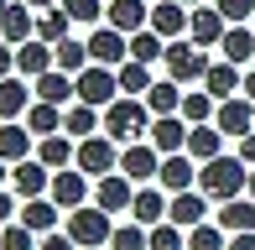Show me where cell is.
<instances>
[{
	"instance_id": "cell-9",
	"label": "cell",
	"mask_w": 255,
	"mask_h": 250,
	"mask_svg": "<svg viewBox=\"0 0 255 250\" xmlns=\"http://www.w3.org/2000/svg\"><path fill=\"white\" fill-rule=\"evenodd\" d=\"M89 58L104 63V68H120L125 58H130V37H125V31H115L110 21H104L94 37H89Z\"/></svg>"
},
{
	"instance_id": "cell-45",
	"label": "cell",
	"mask_w": 255,
	"mask_h": 250,
	"mask_svg": "<svg viewBox=\"0 0 255 250\" xmlns=\"http://www.w3.org/2000/svg\"><path fill=\"white\" fill-rule=\"evenodd\" d=\"M10 73H16V42L0 47V78H10Z\"/></svg>"
},
{
	"instance_id": "cell-18",
	"label": "cell",
	"mask_w": 255,
	"mask_h": 250,
	"mask_svg": "<svg viewBox=\"0 0 255 250\" xmlns=\"http://www.w3.org/2000/svg\"><path fill=\"white\" fill-rule=\"evenodd\" d=\"M172 224H182V230H193V224L208 219V193L203 188H188V193H172V209H167Z\"/></svg>"
},
{
	"instance_id": "cell-49",
	"label": "cell",
	"mask_w": 255,
	"mask_h": 250,
	"mask_svg": "<svg viewBox=\"0 0 255 250\" xmlns=\"http://www.w3.org/2000/svg\"><path fill=\"white\" fill-rule=\"evenodd\" d=\"M240 94H250V99H255V68L245 73V84H240Z\"/></svg>"
},
{
	"instance_id": "cell-38",
	"label": "cell",
	"mask_w": 255,
	"mask_h": 250,
	"mask_svg": "<svg viewBox=\"0 0 255 250\" xmlns=\"http://www.w3.org/2000/svg\"><path fill=\"white\" fill-rule=\"evenodd\" d=\"M130 58H141V63H156V58H167V37L161 31H130Z\"/></svg>"
},
{
	"instance_id": "cell-29",
	"label": "cell",
	"mask_w": 255,
	"mask_h": 250,
	"mask_svg": "<svg viewBox=\"0 0 255 250\" xmlns=\"http://www.w3.org/2000/svg\"><path fill=\"white\" fill-rule=\"evenodd\" d=\"M63 130H68V135H78V141H84V135H94V130H99V105H84V99H73V105L63 110Z\"/></svg>"
},
{
	"instance_id": "cell-10",
	"label": "cell",
	"mask_w": 255,
	"mask_h": 250,
	"mask_svg": "<svg viewBox=\"0 0 255 250\" xmlns=\"http://www.w3.org/2000/svg\"><path fill=\"white\" fill-rule=\"evenodd\" d=\"M10 188H16L21 198H42V193H52V167L42 162V156H26V162H16V172H10Z\"/></svg>"
},
{
	"instance_id": "cell-12",
	"label": "cell",
	"mask_w": 255,
	"mask_h": 250,
	"mask_svg": "<svg viewBox=\"0 0 255 250\" xmlns=\"http://www.w3.org/2000/svg\"><path fill=\"white\" fill-rule=\"evenodd\" d=\"M94 203H99V209H110V214H130V203H135V188H130V177H125V172L94 177Z\"/></svg>"
},
{
	"instance_id": "cell-24",
	"label": "cell",
	"mask_w": 255,
	"mask_h": 250,
	"mask_svg": "<svg viewBox=\"0 0 255 250\" xmlns=\"http://www.w3.org/2000/svg\"><path fill=\"white\" fill-rule=\"evenodd\" d=\"M0 156H5V162H26L31 156V125L0 120Z\"/></svg>"
},
{
	"instance_id": "cell-47",
	"label": "cell",
	"mask_w": 255,
	"mask_h": 250,
	"mask_svg": "<svg viewBox=\"0 0 255 250\" xmlns=\"http://www.w3.org/2000/svg\"><path fill=\"white\" fill-rule=\"evenodd\" d=\"M229 250H255V230H240V235H229Z\"/></svg>"
},
{
	"instance_id": "cell-15",
	"label": "cell",
	"mask_w": 255,
	"mask_h": 250,
	"mask_svg": "<svg viewBox=\"0 0 255 250\" xmlns=\"http://www.w3.org/2000/svg\"><path fill=\"white\" fill-rule=\"evenodd\" d=\"M214 125H219L224 135H245V130H255V99H250V94L224 99V105H219V115H214Z\"/></svg>"
},
{
	"instance_id": "cell-13",
	"label": "cell",
	"mask_w": 255,
	"mask_h": 250,
	"mask_svg": "<svg viewBox=\"0 0 255 250\" xmlns=\"http://www.w3.org/2000/svg\"><path fill=\"white\" fill-rule=\"evenodd\" d=\"M188 21H193V10L182 0H151V31H161L167 42L188 37Z\"/></svg>"
},
{
	"instance_id": "cell-46",
	"label": "cell",
	"mask_w": 255,
	"mask_h": 250,
	"mask_svg": "<svg viewBox=\"0 0 255 250\" xmlns=\"http://www.w3.org/2000/svg\"><path fill=\"white\" fill-rule=\"evenodd\" d=\"M240 162H245V167H255V130H245V135H240Z\"/></svg>"
},
{
	"instance_id": "cell-2",
	"label": "cell",
	"mask_w": 255,
	"mask_h": 250,
	"mask_svg": "<svg viewBox=\"0 0 255 250\" xmlns=\"http://www.w3.org/2000/svg\"><path fill=\"white\" fill-rule=\"evenodd\" d=\"M198 188L208 193V198L229 203V198H240V193L250 188V172H245V162H240V156H224V151H219L214 162L198 167Z\"/></svg>"
},
{
	"instance_id": "cell-51",
	"label": "cell",
	"mask_w": 255,
	"mask_h": 250,
	"mask_svg": "<svg viewBox=\"0 0 255 250\" xmlns=\"http://www.w3.org/2000/svg\"><path fill=\"white\" fill-rule=\"evenodd\" d=\"M10 183V172H5V156H0V188H5Z\"/></svg>"
},
{
	"instance_id": "cell-31",
	"label": "cell",
	"mask_w": 255,
	"mask_h": 250,
	"mask_svg": "<svg viewBox=\"0 0 255 250\" xmlns=\"http://www.w3.org/2000/svg\"><path fill=\"white\" fill-rule=\"evenodd\" d=\"M146 105H151V115H182V84H177V78L151 84V89H146Z\"/></svg>"
},
{
	"instance_id": "cell-7",
	"label": "cell",
	"mask_w": 255,
	"mask_h": 250,
	"mask_svg": "<svg viewBox=\"0 0 255 250\" xmlns=\"http://www.w3.org/2000/svg\"><path fill=\"white\" fill-rule=\"evenodd\" d=\"M120 172L130 177V183H156V172H161V151L151 141H130L120 151Z\"/></svg>"
},
{
	"instance_id": "cell-55",
	"label": "cell",
	"mask_w": 255,
	"mask_h": 250,
	"mask_svg": "<svg viewBox=\"0 0 255 250\" xmlns=\"http://www.w3.org/2000/svg\"><path fill=\"white\" fill-rule=\"evenodd\" d=\"M94 250H104V245H94Z\"/></svg>"
},
{
	"instance_id": "cell-28",
	"label": "cell",
	"mask_w": 255,
	"mask_h": 250,
	"mask_svg": "<svg viewBox=\"0 0 255 250\" xmlns=\"http://www.w3.org/2000/svg\"><path fill=\"white\" fill-rule=\"evenodd\" d=\"M219 52H224L229 63H250L255 58V31L245 26V21H235V26L224 31V42H219Z\"/></svg>"
},
{
	"instance_id": "cell-11",
	"label": "cell",
	"mask_w": 255,
	"mask_h": 250,
	"mask_svg": "<svg viewBox=\"0 0 255 250\" xmlns=\"http://www.w3.org/2000/svg\"><path fill=\"white\" fill-rule=\"evenodd\" d=\"M104 21H110L115 31H125V37H130V31H146L151 26V0H110V5H104Z\"/></svg>"
},
{
	"instance_id": "cell-26",
	"label": "cell",
	"mask_w": 255,
	"mask_h": 250,
	"mask_svg": "<svg viewBox=\"0 0 255 250\" xmlns=\"http://www.w3.org/2000/svg\"><path fill=\"white\" fill-rule=\"evenodd\" d=\"M219 151H224V130L219 125H193L188 130V156L193 162H214Z\"/></svg>"
},
{
	"instance_id": "cell-39",
	"label": "cell",
	"mask_w": 255,
	"mask_h": 250,
	"mask_svg": "<svg viewBox=\"0 0 255 250\" xmlns=\"http://www.w3.org/2000/svg\"><path fill=\"white\" fill-rule=\"evenodd\" d=\"M110 250H151V230H146L141 219H130V224H120V230L110 235Z\"/></svg>"
},
{
	"instance_id": "cell-22",
	"label": "cell",
	"mask_w": 255,
	"mask_h": 250,
	"mask_svg": "<svg viewBox=\"0 0 255 250\" xmlns=\"http://www.w3.org/2000/svg\"><path fill=\"white\" fill-rule=\"evenodd\" d=\"M0 37L16 42V47H21V42H31V37H37V5H26V0H21V5H10L5 21H0Z\"/></svg>"
},
{
	"instance_id": "cell-1",
	"label": "cell",
	"mask_w": 255,
	"mask_h": 250,
	"mask_svg": "<svg viewBox=\"0 0 255 250\" xmlns=\"http://www.w3.org/2000/svg\"><path fill=\"white\" fill-rule=\"evenodd\" d=\"M151 105L135 94H120L115 105H104V135H115V141H141V135H151Z\"/></svg>"
},
{
	"instance_id": "cell-20",
	"label": "cell",
	"mask_w": 255,
	"mask_h": 250,
	"mask_svg": "<svg viewBox=\"0 0 255 250\" xmlns=\"http://www.w3.org/2000/svg\"><path fill=\"white\" fill-rule=\"evenodd\" d=\"M240 84H245V73H240V63H229V58H224V63H208V73H203V89L219 99V105H224V99H235Z\"/></svg>"
},
{
	"instance_id": "cell-34",
	"label": "cell",
	"mask_w": 255,
	"mask_h": 250,
	"mask_svg": "<svg viewBox=\"0 0 255 250\" xmlns=\"http://www.w3.org/2000/svg\"><path fill=\"white\" fill-rule=\"evenodd\" d=\"M26 125H31V135H57V130H63V105L31 99V110H26Z\"/></svg>"
},
{
	"instance_id": "cell-32",
	"label": "cell",
	"mask_w": 255,
	"mask_h": 250,
	"mask_svg": "<svg viewBox=\"0 0 255 250\" xmlns=\"http://www.w3.org/2000/svg\"><path fill=\"white\" fill-rule=\"evenodd\" d=\"M156 78H151V63H141V58H125L120 63V94H135V99H146V89H151Z\"/></svg>"
},
{
	"instance_id": "cell-40",
	"label": "cell",
	"mask_w": 255,
	"mask_h": 250,
	"mask_svg": "<svg viewBox=\"0 0 255 250\" xmlns=\"http://www.w3.org/2000/svg\"><path fill=\"white\" fill-rule=\"evenodd\" d=\"M151 250H188V235H182V224H172V219L151 224Z\"/></svg>"
},
{
	"instance_id": "cell-8",
	"label": "cell",
	"mask_w": 255,
	"mask_h": 250,
	"mask_svg": "<svg viewBox=\"0 0 255 250\" xmlns=\"http://www.w3.org/2000/svg\"><path fill=\"white\" fill-rule=\"evenodd\" d=\"M224 31H229V16L219 5H193V21H188V37L198 42V47H219V42H224Z\"/></svg>"
},
{
	"instance_id": "cell-42",
	"label": "cell",
	"mask_w": 255,
	"mask_h": 250,
	"mask_svg": "<svg viewBox=\"0 0 255 250\" xmlns=\"http://www.w3.org/2000/svg\"><path fill=\"white\" fill-rule=\"evenodd\" d=\"M104 5H110V0H63V10L78 21V26H94V21H104Z\"/></svg>"
},
{
	"instance_id": "cell-25",
	"label": "cell",
	"mask_w": 255,
	"mask_h": 250,
	"mask_svg": "<svg viewBox=\"0 0 255 250\" xmlns=\"http://www.w3.org/2000/svg\"><path fill=\"white\" fill-rule=\"evenodd\" d=\"M26 110H31V89L21 84V73L0 78V120H16V115H26Z\"/></svg>"
},
{
	"instance_id": "cell-17",
	"label": "cell",
	"mask_w": 255,
	"mask_h": 250,
	"mask_svg": "<svg viewBox=\"0 0 255 250\" xmlns=\"http://www.w3.org/2000/svg\"><path fill=\"white\" fill-rule=\"evenodd\" d=\"M156 183L167 188V193H188V188H198V167H193V156H182V151L161 156V172H156Z\"/></svg>"
},
{
	"instance_id": "cell-5",
	"label": "cell",
	"mask_w": 255,
	"mask_h": 250,
	"mask_svg": "<svg viewBox=\"0 0 255 250\" xmlns=\"http://www.w3.org/2000/svg\"><path fill=\"white\" fill-rule=\"evenodd\" d=\"M73 167H84L89 177H110V172H120V141L115 135H84L78 141V162Z\"/></svg>"
},
{
	"instance_id": "cell-41",
	"label": "cell",
	"mask_w": 255,
	"mask_h": 250,
	"mask_svg": "<svg viewBox=\"0 0 255 250\" xmlns=\"http://www.w3.org/2000/svg\"><path fill=\"white\" fill-rule=\"evenodd\" d=\"M0 250H37V230H26V224H0Z\"/></svg>"
},
{
	"instance_id": "cell-16",
	"label": "cell",
	"mask_w": 255,
	"mask_h": 250,
	"mask_svg": "<svg viewBox=\"0 0 255 250\" xmlns=\"http://www.w3.org/2000/svg\"><path fill=\"white\" fill-rule=\"evenodd\" d=\"M188 130H193V125L182 120V115H156V120H151V146H156L161 156L188 151Z\"/></svg>"
},
{
	"instance_id": "cell-3",
	"label": "cell",
	"mask_w": 255,
	"mask_h": 250,
	"mask_svg": "<svg viewBox=\"0 0 255 250\" xmlns=\"http://www.w3.org/2000/svg\"><path fill=\"white\" fill-rule=\"evenodd\" d=\"M68 235H73L84 250H94V245H110V235H115V219H110V209H68Z\"/></svg>"
},
{
	"instance_id": "cell-23",
	"label": "cell",
	"mask_w": 255,
	"mask_h": 250,
	"mask_svg": "<svg viewBox=\"0 0 255 250\" xmlns=\"http://www.w3.org/2000/svg\"><path fill=\"white\" fill-rule=\"evenodd\" d=\"M167 188H135V203H130V219H141L146 230L151 224H161L167 219V209H172V198H161Z\"/></svg>"
},
{
	"instance_id": "cell-19",
	"label": "cell",
	"mask_w": 255,
	"mask_h": 250,
	"mask_svg": "<svg viewBox=\"0 0 255 250\" xmlns=\"http://www.w3.org/2000/svg\"><path fill=\"white\" fill-rule=\"evenodd\" d=\"M57 219H68V209H63L57 198H26V203H21V224L37 230V235H52Z\"/></svg>"
},
{
	"instance_id": "cell-50",
	"label": "cell",
	"mask_w": 255,
	"mask_h": 250,
	"mask_svg": "<svg viewBox=\"0 0 255 250\" xmlns=\"http://www.w3.org/2000/svg\"><path fill=\"white\" fill-rule=\"evenodd\" d=\"M26 5H37V10H47V5H63V0H26Z\"/></svg>"
},
{
	"instance_id": "cell-27",
	"label": "cell",
	"mask_w": 255,
	"mask_h": 250,
	"mask_svg": "<svg viewBox=\"0 0 255 250\" xmlns=\"http://www.w3.org/2000/svg\"><path fill=\"white\" fill-rule=\"evenodd\" d=\"M37 156L52 167V172H63V167L78 162V146H73V135H42V141H37Z\"/></svg>"
},
{
	"instance_id": "cell-43",
	"label": "cell",
	"mask_w": 255,
	"mask_h": 250,
	"mask_svg": "<svg viewBox=\"0 0 255 250\" xmlns=\"http://www.w3.org/2000/svg\"><path fill=\"white\" fill-rule=\"evenodd\" d=\"M214 5L229 16V26H235V21H250V16H255V0H214Z\"/></svg>"
},
{
	"instance_id": "cell-14",
	"label": "cell",
	"mask_w": 255,
	"mask_h": 250,
	"mask_svg": "<svg viewBox=\"0 0 255 250\" xmlns=\"http://www.w3.org/2000/svg\"><path fill=\"white\" fill-rule=\"evenodd\" d=\"M47 68H57V47H52V42L31 37V42H21V47H16V73H21V78H42Z\"/></svg>"
},
{
	"instance_id": "cell-44",
	"label": "cell",
	"mask_w": 255,
	"mask_h": 250,
	"mask_svg": "<svg viewBox=\"0 0 255 250\" xmlns=\"http://www.w3.org/2000/svg\"><path fill=\"white\" fill-rule=\"evenodd\" d=\"M37 250H84V245H78L73 235H42V240H37Z\"/></svg>"
},
{
	"instance_id": "cell-36",
	"label": "cell",
	"mask_w": 255,
	"mask_h": 250,
	"mask_svg": "<svg viewBox=\"0 0 255 250\" xmlns=\"http://www.w3.org/2000/svg\"><path fill=\"white\" fill-rule=\"evenodd\" d=\"M89 63H94V58H89V42H78V37H63V42H57V68H63V73L78 78Z\"/></svg>"
},
{
	"instance_id": "cell-37",
	"label": "cell",
	"mask_w": 255,
	"mask_h": 250,
	"mask_svg": "<svg viewBox=\"0 0 255 250\" xmlns=\"http://www.w3.org/2000/svg\"><path fill=\"white\" fill-rule=\"evenodd\" d=\"M224 235H229V230H224L219 219H214V224L203 219V224H193V230H188V250H229Z\"/></svg>"
},
{
	"instance_id": "cell-48",
	"label": "cell",
	"mask_w": 255,
	"mask_h": 250,
	"mask_svg": "<svg viewBox=\"0 0 255 250\" xmlns=\"http://www.w3.org/2000/svg\"><path fill=\"white\" fill-rule=\"evenodd\" d=\"M10 214H21V209H16V198L0 188V224H10Z\"/></svg>"
},
{
	"instance_id": "cell-35",
	"label": "cell",
	"mask_w": 255,
	"mask_h": 250,
	"mask_svg": "<svg viewBox=\"0 0 255 250\" xmlns=\"http://www.w3.org/2000/svg\"><path fill=\"white\" fill-rule=\"evenodd\" d=\"M219 115V99L208 94V89H193V94H182V120L188 125H208Z\"/></svg>"
},
{
	"instance_id": "cell-33",
	"label": "cell",
	"mask_w": 255,
	"mask_h": 250,
	"mask_svg": "<svg viewBox=\"0 0 255 250\" xmlns=\"http://www.w3.org/2000/svg\"><path fill=\"white\" fill-rule=\"evenodd\" d=\"M68 26H73V16H68L63 5H47V10H37V37H42V42H52V47H57L63 37H73Z\"/></svg>"
},
{
	"instance_id": "cell-21",
	"label": "cell",
	"mask_w": 255,
	"mask_h": 250,
	"mask_svg": "<svg viewBox=\"0 0 255 250\" xmlns=\"http://www.w3.org/2000/svg\"><path fill=\"white\" fill-rule=\"evenodd\" d=\"M52 198L63 203V209H84L89 203V172L84 167H78V172H68V167L52 172Z\"/></svg>"
},
{
	"instance_id": "cell-6",
	"label": "cell",
	"mask_w": 255,
	"mask_h": 250,
	"mask_svg": "<svg viewBox=\"0 0 255 250\" xmlns=\"http://www.w3.org/2000/svg\"><path fill=\"white\" fill-rule=\"evenodd\" d=\"M78 99L84 105H115L120 99V68H104V63H89L84 73H78Z\"/></svg>"
},
{
	"instance_id": "cell-30",
	"label": "cell",
	"mask_w": 255,
	"mask_h": 250,
	"mask_svg": "<svg viewBox=\"0 0 255 250\" xmlns=\"http://www.w3.org/2000/svg\"><path fill=\"white\" fill-rule=\"evenodd\" d=\"M214 219L224 224L229 235H240V230H255V198H250V193H245V198H229L224 209L214 214Z\"/></svg>"
},
{
	"instance_id": "cell-4",
	"label": "cell",
	"mask_w": 255,
	"mask_h": 250,
	"mask_svg": "<svg viewBox=\"0 0 255 250\" xmlns=\"http://www.w3.org/2000/svg\"><path fill=\"white\" fill-rule=\"evenodd\" d=\"M167 78H177V84H198V78L208 73V52L198 47L193 37H177V42H167Z\"/></svg>"
},
{
	"instance_id": "cell-53",
	"label": "cell",
	"mask_w": 255,
	"mask_h": 250,
	"mask_svg": "<svg viewBox=\"0 0 255 250\" xmlns=\"http://www.w3.org/2000/svg\"><path fill=\"white\" fill-rule=\"evenodd\" d=\"M5 10H10V0H0V21H5Z\"/></svg>"
},
{
	"instance_id": "cell-52",
	"label": "cell",
	"mask_w": 255,
	"mask_h": 250,
	"mask_svg": "<svg viewBox=\"0 0 255 250\" xmlns=\"http://www.w3.org/2000/svg\"><path fill=\"white\" fill-rule=\"evenodd\" d=\"M245 193H250V198H255V167H250V188H245Z\"/></svg>"
},
{
	"instance_id": "cell-54",
	"label": "cell",
	"mask_w": 255,
	"mask_h": 250,
	"mask_svg": "<svg viewBox=\"0 0 255 250\" xmlns=\"http://www.w3.org/2000/svg\"><path fill=\"white\" fill-rule=\"evenodd\" d=\"M182 5H203V0H182Z\"/></svg>"
}]
</instances>
